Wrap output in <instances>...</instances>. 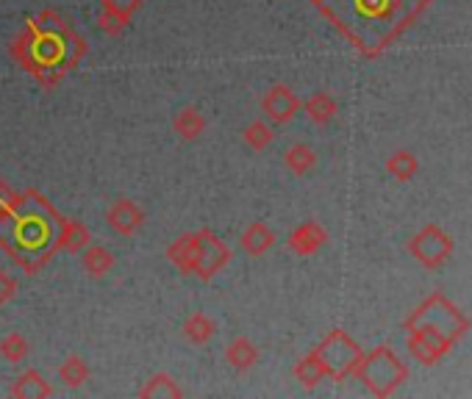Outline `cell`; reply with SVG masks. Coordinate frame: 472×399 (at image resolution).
Wrapping results in <instances>:
<instances>
[{"mask_svg":"<svg viewBox=\"0 0 472 399\" xmlns=\"http://www.w3.org/2000/svg\"><path fill=\"white\" fill-rule=\"evenodd\" d=\"M86 54V42L67 28H39L34 20L28 28L12 42V56L44 86L56 89L67 70H75L81 56Z\"/></svg>","mask_w":472,"mask_h":399,"instance_id":"obj_1","label":"cell"},{"mask_svg":"<svg viewBox=\"0 0 472 399\" xmlns=\"http://www.w3.org/2000/svg\"><path fill=\"white\" fill-rule=\"evenodd\" d=\"M34 200L36 203H28V194L20 197V206L0 219V244H6L15 261H20L28 272H36L34 253H39V264L54 256L62 228L56 211L42 197L34 194Z\"/></svg>","mask_w":472,"mask_h":399,"instance_id":"obj_2","label":"cell"},{"mask_svg":"<svg viewBox=\"0 0 472 399\" xmlns=\"http://www.w3.org/2000/svg\"><path fill=\"white\" fill-rule=\"evenodd\" d=\"M428 0H356V17L372 23L369 28V59L381 56L422 12Z\"/></svg>","mask_w":472,"mask_h":399,"instance_id":"obj_3","label":"cell"},{"mask_svg":"<svg viewBox=\"0 0 472 399\" xmlns=\"http://www.w3.org/2000/svg\"><path fill=\"white\" fill-rule=\"evenodd\" d=\"M372 396H392L408 377V366L395 355L392 346H375L353 372Z\"/></svg>","mask_w":472,"mask_h":399,"instance_id":"obj_4","label":"cell"},{"mask_svg":"<svg viewBox=\"0 0 472 399\" xmlns=\"http://www.w3.org/2000/svg\"><path fill=\"white\" fill-rule=\"evenodd\" d=\"M403 327H406V330H408V327H431V330L447 336V338L456 344L458 338L467 336V330H469V316H467L461 308H456L442 291H437V294H431V297L425 299V303L403 322Z\"/></svg>","mask_w":472,"mask_h":399,"instance_id":"obj_5","label":"cell"},{"mask_svg":"<svg viewBox=\"0 0 472 399\" xmlns=\"http://www.w3.org/2000/svg\"><path fill=\"white\" fill-rule=\"evenodd\" d=\"M320 364L325 366V375L328 377H334V380H345L356 372V366L361 364L364 353H361V346L345 333V330H330L320 346L314 349Z\"/></svg>","mask_w":472,"mask_h":399,"instance_id":"obj_6","label":"cell"},{"mask_svg":"<svg viewBox=\"0 0 472 399\" xmlns=\"http://www.w3.org/2000/svg\"><path fill=\"white\" fill-rule=\"evenodd\" d=\"M231 261V249L211 230L192 233V258H189V275L201 280H211Z\"/></svg>","mask_w":472,"mask_h":399,"instance_id":"obj_7","label":"cell"},{"mask_svg":"<svg viewBox=\"0 0 472 399\" xmlns=\"http://www.w3.org/2000/svg\"><path fill=\"white\" fill-rule=\"evenodd\" d=\"M408 253L425 267V269H439L453 256V238L439 225H425L414 238L408 241Z\"/></svg>","mask_w":472,"mask_h":399,"instance_id":"obj_8","label":"cell"},{"mask_svg":"<svg viewBox=\"0 0 472 399\" xmlns=\"http://www.w3.org/2000/svg\"><path fill=\"white\" fill-rule=\"evenodd\" d=\"M261 112L270 122L275 125H283V122H290L298 112H300V100L298 94L290 89V86H283V83H275L264 97H261Z\"/></svg>","mask_w":472,"mask_h":399,"instance_id":"obj_9","label":"cell"},{"mask_svg":"<svg viewBox=\"0 0 472 399\" xmlns=\"http://www.w3.org/2000/svg\"><path fill=\"white\" fill-rule=\"evenodd\" d=\"M106 222L114 233L133 236L142 225H145V211L123 197V200H117V203H112V209L106 211Z\"/></svg>","mask_w":472,"mask_h":399,"instance_id":"obj_10","label":"cell"},{"mask_svg":"<svg viewBox=\"0 0 472 399\" xmlns=\"http://www.w3.org/2000/svg\"><path fill=\"white\" fill-rule=\"evenodd\" d=\"M328 244V230L320 222H303L290 233V249L295 256H314Z\"/></svg>","mask_w":472,"mask_h":399,"instance_id":"obj_11","label":"cell"},{"mask_svg":"<svg viewBox=\"0 0 472 399\" xmlns=\"http://www.w3.org/2000/svg\"><path fill=\"white\" fill-rule=\"evenodd\" d=\"M84 269H86V275L89 277H106L112 269H114V264H117V258H114V253L109 247H103V244H86L84 247Z\"/></svg>","mask_w":472,"mask_h":399,"instance_id":"obj_12","label":"cell"},{"mask_svg":"<svg viewBox=\"0 0 472 399\" xmlns=\"http://www.w3.org/2000/svg\"><path fill=\"white\" fill-rule=\"evenodd\" d=\"M300 109L306 112V117H309L314 125H328L330 120L337 117V100L330 97L328 92H314V94H309V97L303 100Z\"/></svg>","mask_w":472,"mask_h":399,"instance_id":"obj_13","label":"cell"},{"mask_svg":"<svg viewBox=\"0 0 472 399\" xmlns=\"http://www.w3.org/2000/svg\"><path fill=\"white\" fill-rule=\"evenodd\" d=\"M225 361L236 369V372H248L259 364V349L253 341H248L245 336L233 338L225 349Z\"/></svg>","mask_w":472,"mask_h":399,"instance_id":"obj_14","label":"cell"},{"mask_svg":"<svg viewBox=\"0 0 472 399\" xmlns=\"http://www.w3.org/2000/svg\"><path fill=\"white\" fill-rule=\"evenodd\" d=\"M240 244H242V249H245L248 256L259 258V256L270 253V247L275 244V233H272L264 222H253V225H248V230L242 233Z\"/></svg>","mask_w":472,"mask_h":399,"instance_id":"obj_15","label":"cell"},{"mask_svg":"<svg viewBox=\"0 0 472 399\" xmlns=\"http://www.w3.org/2000/svg\"><path fill=\"white\" fill-rule=\"evenodd\" d=\"M9 394L12 396H17V399H47L54 391H51V385H47L44 380H42V375L39 372H25V375H20L15 383H12V388H9Z\"/></svg>","mask_w":472,"mask_h":399,"instance_id":"obj_16","label":"cell"},{"mask_svg":"<svg viewBox=\"0 0 472 399\" xmlns=\"http://www.w3.org/2000/svg\"><path fill=\"white\" fill-rule=\"evenodd\" d=\"M89 230L78 222V219H67L59 228V241L56 249H64V253H81V249L89 244Z\"/></svg>","mask_w":472,"mask_h":399,"instance_id":"obj_17","label":"cell"},{"mask_svg":"<svg viewBox=\"0 0 472 399\" xmlns=\"http://www.w3.org/2000/svg\"><path fill=\"white\" fill-rule=\"evenodd\" d=\"M172 128H175V133H178L181 139L195 141V139L206 131V120H203V114H201L198 109L189 106V109H181V112L175 114Z\"/></svg>","mask_w":472,"mask_h":399,"instance_id":"obj_18","label":"cell"},{"mask_svg":"<svg viewBox=\"0 0 472 399\" xmlns=\"http://www.w3.org/2000/svg\"><path fill=\"white\" fill-rule=\"evenodd\" d=\"M283 164H287L292 175H309L317 167V153L309 144H292L287 156H283Z\"/></svg>","mask_w":472,"mask_h":399,"instance_id":"obj_19","label":"cell"},{"mask_svg":"<svg viewBox=\"0 0 472 399\" xmlns=\"http://www.w3.org/2000/svg\"><path fill=\"white\" fill-rule=\"evenodd\" d=\"M183 336L192 344H209L217 336V325L206 314H192L183 322Z\"/></svg>","mask_w":472,"mask_h":399,"instance_id":"obj_20","label":"cell"},{"mask_svg":"<svg viewBox=\"0 0 472 399\" xmlns=\"http://www.w3.org/2000/svg\"><path fill=\"white\" fill-rule=\"evenodd\" d=\"M387 172H389L395 180L406 183V180H411V178L419 172V161H417L414 153H408V150H398V153H392V156L387 159Z\"/></svg>","mask_w":472,"mask_h":399,"instance_id":"obj_21","label":"cell"},{"mask_svg":"<svg viewBox=\"0 0 472 399\" xmlns=\"http://www.w3.org/2000/svg\"><path fill=\"white\" fill-rule=\"evenodd\" d=\"M295 377L300 380L303 388H317L328 375H325V366L320 364L317 353H309L306 358H300V361L295 364Z\"/></svg>","mask_w":472,"mask_h":399,"instance_id":"obj_22","label":"cell"},{"mask_svg":"<svg viewBox=\"0 0 472 399\" xmlns=\"http://www.w3.org/2000/svg\"><path fill=\"white\" fill-rule=\"evenodd\" d=\"M139 396L142 399H153V396H170V399H178V396H183V388L170 377V375H156V377H151L148 380V385L139 391Z\"/></svg>","mask_w":472,"mask_h":399,"instance_id":"obj_23","label":"cell"},{"mask_svg":"<svg viewBox=\"0 0 472 399\" xmlns=\"http://www.w3.org/2000/svg\"><path fill=\"white\" fill-rule=\"evenodd\" d=\"M59 377L64 385L70 388H81L89 380V364L81 355H70L62 366H59Z\"/></svg>","mask_w":472,"mask_h":399,"instance_id":"obj_24","label":"cell"},{"mask_svg":"<svg viewBox=\"0 0 472 399\" xmlns=\"http://www.w3.org/2000/svg\"><path fill=\"white\" fill-rule=\"evenodd\" d=\"M167 258L172 267H178L183 275H189V258H192V233H186L181 238H175L167 247Z\"/></svg>","mask_w":472,"mask_h":399,"instance_id":"obj_25","label":"cell"},{"mask_svg":"<svg viewBox=\"0 0 472 399\" xmlns=\"http://www.w3.org/2000/svg\"><path fill=\"white\" fill-rule=\"evenodd\" d=\"M242 139L251 150H256V153H261V150H267L272 144V128L261 120L251 122L245 131H242Z\"/></svg>","mask_w":472,"mask_h":399,"instance_id":"obj_26","label":"cell"},{"mask_svg":"<svg viewBox=\"0 0 472 399\" xmlns=\"http://www.w3.org/2000/svg\"><path fill=\"white\" fill-rule=\"evenodd\" d=\"M0 355H4L9 364H20L23 358H28V341L20 333H9L4 341H0Z\"/></svg>","mask_w":472,"mask_h":399,"instance_id":"obj_27","label":"cell"},{"mask_svg":"<svg viewBox=\"0 0 472 399\" xmlns=\"http://www.w3.org/2000/svg\"><path fill=\"white\" fill-rule=\"evenodd\" d=\"M101 4H103V9H106V12H112V15H117V17L131 20V17L139 12L142 0H101Z\"/></svg>","mask_w":472,"mask_h":399,"instance_id":"obj_28","label":"cell"},{"mask_svg":"<svg viewBox=\"0 0 472 399\" xmlns=\"http://www.w3.org/2000/svg\"><path fill=\"white\" fill-rule=\"evenodd\" d=\"M128 23L131 20H125V17H117V15H112V12H101V17H98V25H101V31L103 34H109V36H120L125 28H128Z\"/></svg>","mask_w":472,"mask_h":399,"instance_id":"obj_29","label":"cell"},{"mask_svg":"<svg viewBox=\"0 0 472 399\" xmlns=\"http://www.w3.org/2000/svg\"><path fill=\"white\" fill-rule=\"evenodd\" d=\"M17 206H20V194L12 191L6 183H0V219L9 217Z\"/></svg>","mask_w":472,"mask_h":399,"instance_id":"obj_30","label":"cell"},{"mask_svg":"<svg viewBox=\"0 0 472 399\" xmlns=\"http://www.w3.org/2000/svg\"><path fill=\"white\" fill-rule=\"evenodd\" d=\"M15 294H17V283L4 269H0V308H4Z\"/></svg>","mask_w":472,"mask_h":399,"instance_id":"obj_31","label":"cell"}]
</instances>
